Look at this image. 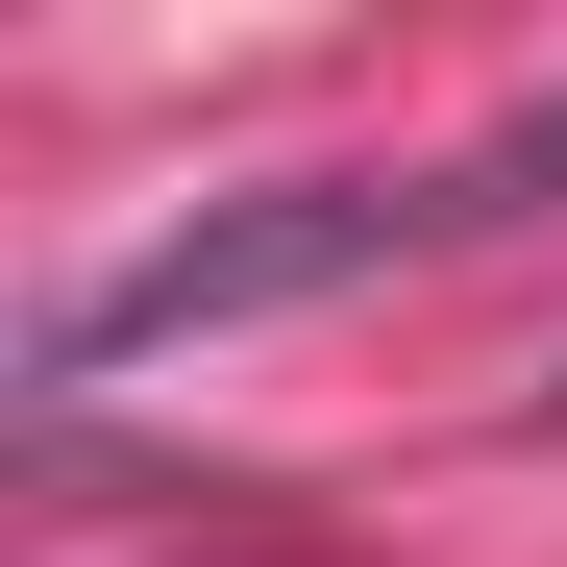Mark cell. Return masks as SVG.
<instances>
[{"label": "cell", "mask_w": 567, "mask_h": 567, "mask_svg": "<svg viewBox=\"0 0 567 567\" xmlns=\"http://www.w3.org/2000/svg\"><path fill=\"white\" fill-rule=\"evenodd\" d=\"M543 420H567V395H543Z\"/></svg>", "instance_id": "cell-3"}, {"label": "cell", "mask_w": 567, "mask_h": 567, "mask_svg": "<svg viewBox=\"0 0 567 567\" xmlns=\"http://www.w3.org/2000/svg\"><path fill=\"white\" fill-rule=\"evenodd\" d=\"M420 198H444V247H468V223H543V198H567V74H543V100L468 148V173H420Z\"/></svg>", "instance_id": "cell-2"}, {"label": "cell", "mask_w": 567, "mask_h": 567, "mask_svg": "<svg viewBox=\"0 0 567 567\" xmlns=\"http://www.w3.org/2000/svg\"><path fill=\"white\" fill-rule=\"evenodd\" d=\"M395 247H444V198H395V173H247V198L148 223L124 271H74L25 370L74 395V370H148V346H247V321H321V297H370Z\"/></svg>", "instance_id": "cell-1"}]
</instances>
